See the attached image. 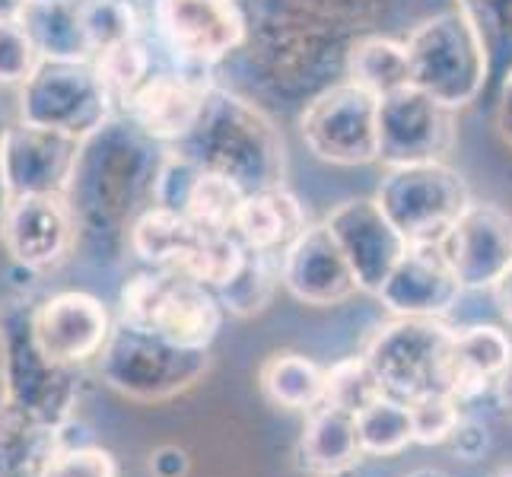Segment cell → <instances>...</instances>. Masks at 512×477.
I'll use <instances>...</instances> for the list:
<instances>
[{
	"label": "cell",
	"mask_w": 512,
	"mask_h": 477,
	"mask_svg": "<svg viewBox=\"0 0 512 477\" xmlns=\"http://www.w3.org/2000/svg\"><path fill=\"white\" fill-rule=\"evenodd\" d=\"M7 128V121H4V115H0V131H4Z\"/></svg>",
	"instance_id": "cell-39"
},
{
	"label": "cell",
	"mask_w": 512,
	"mask_h": 477,
	"mask_svg": "<svg viewBox=\"0 0 512 477\" xmlns=\"http://www.w3.org/2000/svg\"><path fill=\"white\" fill-rule=\"evenodd\" d=\"M490 290H493V299H497V306H500V315L512 325V261H509V268L493 280Z\"/></svg>",
	"instance_id": "cell-34"
},
{
	"label": "cell",
	"mask_w": 512,
	"mask_h": 477,
	"mask_svg": "<svg viewBox=\"0 0 512 477\" xmlns=\"http://www.w3.org/2000/svg\"><path fill=\"white\" fill-rule=\"evenodd\" d=\"M455 109H446L417 86L379 99V159L385 166L443 163L455 150Z\"/></svg>",
	"instance_id": "cell-10"
},
{
	"label": "cell",
	"mask_w": 512,
	"mask_h": 477,
	"mask_svg": "<svg viewBox=\"0 0 512 477\" xmlns=\"http://www.w3.org/2000/svg\"><path fill=\"white\" fill-rule=\"evenodd\" d=\"M90 64L96 70L102 90L109 93L115 112H121V109H125V102L131 99V93L150 77L153 55H150V48L140 42V35H137V39L118 42V45H109V48H99L96 55L90 58Z\"/></svg>",
	"instance_id": "cell-25"
},
{
	"label": "cell",
	"mask_w": 512,
	"mask_h": 477,
	"mask_svg": "<svg viewBox=\"0 0 512 477\" xmlns=\"http://www.w3.org/2000/svg\"><path fill=\"white\" fill-rule=\"evenodd\" d=\"M334 242L344 252L353 280L366 293H379L398 258L408 249L401 233L385 220L373 198H350L331 210L325 220Z\"/></svg>",
	"instance_id": "cell-15"
},
{
	"label": "cell",
	"mask_w": 512,
	"mask_h": 477,
	"mask_svg": "<svg viewBox=\"0 0 512 477\" xmlns=\"http://www.w3.org/2000/svg\"><path fill=\"white\" fill-rule=\"evenodd\" d=\"M309 226L306 207L284 185L249 191L236 214L233 236L252 252L280 255Z\"/></svg>",
	"instance_id": "cell-20"
},
{
	"label": "cell",
	"mask_w": 512,
	"mask_h": 477,
	"mask_svg": "<svg viewBox=\"0 0 512 477\" xmlns=\"http://www.w3.org/2000/svg\"><path fill=\"white\" fill-rule=\"evenodd\" d=\"M401 318H443L462 296V284L439 242H408L376 293Z\"/></svg>",
	"instance_id": "cell-17"
},
{
	"label": "cell",
	"mask_w": 512,
	"mask_h": 477,
	"mask_svg": "<svg viewBox=\"0 0 512 477\" xmlns=\"http://www.w3.org/2000/svg\"><path fill=\"white\" fill-rule=\"evenodd\" d=\"M23 4H26V0H0V23H7V20H20Z\"/></svg>",
	"instance_id": "cell-37"
},
{
	"label": "cell",
	"mask_w": 512,
	"mask_h": 477,
	"mask_svg": "<svg viewBox=\"0 0 512 477\" xmlns=\"http://www.w3.org/2000/svg\"><path fill=\"white\" fill-rule=\"evenodd\" d=\"M497 398H500V411L512 420V369L500 379V385H497Z\"/></svg>",
	"instance_id": "cell-36"
},
{
	"label": "cell",
	"mask_w": 512,
	"mask_h": 477,
	"mask_svg": "<svg viewBox=\"0 0 512 477\" xmlns=\"http://www.w3.org/2000/svg\"><path fill=\"white\" fill-rule=\"evenodd\" d=\"M121 325L179 350H207L220 331V299L198 280L153 268L121 290Z\"/></svg>",
	"instance_id": "cell-4"
},
{
	"label": "cell",
	"mask_w": 512,
	"mask_h": 477,
	"mask_svg": "<svg viewBox=\"0 0 512 477\" xmlns=\"http://www.w3.org/2000/svg\"><path fill=\"white\" fill-rule=\"evenodd\" d=\"M274 258L277 255L245 249L239 271L217 290L220 306H226L236 315H249V312L264 309V303H268L271 293H274L277 274H280V271H274Z\"/></svg>",
	"instance_id": "cell-28"
},
{
	"label": "cell",
	"mask_w": 512,
	"mask_h": 477,
	"mask_svg": "<svg viewBox=\"0 0 512 477\" xmlns=\"http://www.w3.org/2000/svg\"><path fill=\"white\" fill-rule=\"evenodd\" d=\"M446 443L452 446V452L462 458V462H478V458L487 452L490 439H487V427L471 417H462L455 423V430L449 433Z\"/></svg>",
	"instance_id": "cell-33"
},
{
	"label": "cell",
	"mask_w": 512,
	"mask_h": 477,
	"mask_svg": "<svg viewBox=\"0 0 512 477\" xmlns=\"http://www.w3.org/2000/svg\"><path fill=\"white\" fill-rule=\"evenodd\" d=\"M210 86L201 67L150 70L121 112L153 144H179L198 121Z\"/></svg>",
	"instance_id": "cell-13"
},
{
	"label": "cell",
	"mask_w": 512,
	"mask_h": 477,
	"mask_svg": "<svg viewBox=\"0 0 512 477\" xmlns=\"http://www.w3.org/2000/svg\"><path fill=\"white\" fill-rule=\"evenodd\" d=\"M42 55L35 48L32 35L26 32L23 20L0 23V83L4 86H23L32 70L39 67Z\"/></svg>",
	"instance_id": "cell-31"
},
{
	"label": "cell",
	"mask_w": 512,
	"mask_h": 477,
	"mask_svg": "<svg viewBox=\"0 0 512 477\" xmlns=\"http://www.w3.org/2000/svg\"><path fill=\"white\" fill-rule=\"evenodd\" d=\"M452 331L439 318H401L376 331L366 350L385 395L408 401L423 392H443V369Z\"/></svg>",
	"instance_id": "cell-8"
},
{
	"label": "cell",
	"mask_w": 512,
	"mask_h": 477,
	"mask_svg": "<svg viewBox=\"0 0 512 477\" xmlns=\"http://www.w3.org/2000/svg\"><path fill=\"white\" fill-rule=\"evenodd\" d=\"M20 20L42 58L90 61L93 48L80 23V0H26Z\"/></svg>",
	"instance_id": "cell-21"
},
{
	"label": "cell",
	"mask_w": 512,
	"mask_h": 477,
	"mask_svg": "<svg viewBox=\"0 0 512 477\" xmlns=\"http://www.w3.org/2000/svg\"><path fill=\"white\" fill-rule=\"evenodd\" d=\"M0 242L16 264L45 271L77 245V226L64 194H26L0 204Z\"/></svg>",
	"instance_id": "cell-12"
},
{
	"label": "cell",
	"mask_w": 512,
	"mask_h": 477,
	"mask_svg": "<svg viewBox=\"0 0 512 477\" xmlns=\"http://www.w3.org/2000/svg\"><path fill=\"white\" fill-rule=\"evenodd\" d=\"M411 64V86L446 109L474 102L487 80L484 35L468 10L439 13L404 42Z\"/></svg>",
	"instance_id": "cell-3"
},
{
	"label": "cell",
	"mask_w": 512,
	"mask_h": 477,
	"mask_svg": "<svg viewBox=\"0 0 512 477\" xmlns=\"http://www.w3.org/2000/svg\"><path fill=\"white\" fill-rule=\"evenodd\" d=\"M500 477H512V468H509V471H503V474H500Z\"/></svg>",
	"instance_id": "cell-40"
},
{
	"label": "cell",
	"mask_w": 512,
	"mask_h": 477,
	"mask_svg": "<svg viewBox=\"0 0 512 477\" xmlns=\"http://www.w3.org/2000/svg\"><path fill=\"white\" fill-rule=\"evenodd\" d=\"M373 201L404 242H439L471 204V191L446 163H408L388 166Z\"/></svg>",
	"instance_id": "cell-5"
},
{
	"label": "cell",
	"mask_w": 512,
	"mask_h": 477,
	"mask_svg": "<svg viewBox=\"0 0 512 477\" xmlns=\"http://www.w3.org/2000/svg\"><path fill=\"white\" fill-rule=\"evenodd\" d=\"M462 290L493 287L512 261V217L503 207L471 201L439 239Z\"/></svg>",
	"instance_id": "cell-14"
},
{
	"label": "cell",
	"mask_w": 512,
	"mask_h": 477,
	"mask_svg": "<svg viewBox=\"0 0 512 477\" xmlns=\"http://www.w3.org/2000/svg\"><path fill=\"white\" fill-rule=\"evenodd\" d=\"M80 23L93 55L99 48L137 39V10L128 0H80Z\"/></svg>",
	"instance_id": "cell-29"
},
{
	"label": "cell",
	"mask_w": 512,
	"mask_h": 477,
	"mask_svg": "<svg viewBox=\"0 0 512 477\" xmlns=\"http://www.w3.org/2000/svg\"><path fill=\"white\" fill-rule=\"evenodd\" d=\"M512 369V341L497 325H471L452 331L443 369V392L458 404L487 395Z\"/></svg>",
	"instance_id": "cell-19"
},
{
	"label": "cell",
	"mask_w": 512,
	"mask_h": 477,
	"mask_svg": "<svg viewBox=\"0 0 512 477\" xmlns=\"http://www.w3.org/2000/svg\"><path fill=\"white\" fill-rule=\"evenodd\" d=\"M115 115L90 61L42 58L20 86V121L67 137H90Z\"/></svg>",
	"instance_id": "cell-6"
},
{
	"label": "cell",
	"mask_w": 512,
	"mask_h": 477,
	"mask_svg": "<svg viewBox=\"0 0 512 477\" xmlns=\"http://www.w3.org/2000/svg\"><path fill=\"white\" fill-rule=\"evenodd\" d=\"M42 477H115V462L102 449H70L51 452Z\"/></svg>",
	"instance_id": "cell-32"
},
{
	"label": "cell",
	"mask_w": 512,
	"mask_h": 477,
	"mask_svg": "<svg viewBox=\"0 0 512 477\" xmlns=\"http://www.w3.org/2000/svg\"><path fill=\"white\" fill-rule=\"evenodd\" d=\"M408 477H446L443 471H430V468H423V471H414V474H408Z\"/></svg>",
	"instance_id": "cell-38"
},
{
	"label": "cell",
	"mask_w": 512,
	"mask_h": 477,
	"mask_svg": "<svg viewBox=\"0 0 512 477\" xmlns=\"http://www.w3.org/2000/svg\"><path fill=\"white\" fill-rule=\"evenodd\" d=\"M160 163L163 156L153 140L115 115L83 137L64 191L77 236L128 242L134 220L144 214L140 204L147 194L153 198Z\"/></svg>",
	"instance_id": "cell-1"
},
{
	"label": "cell",
	"mask_w": 512,
	"mask_h": 477,
	"mask_svg": "<svg viewBox=\"0 0 512 477\" xmlns=\"http://www.w3.org/2000/svg\"><path fill=\"white\" fill-rule=\"evenodd\" d=\"M80 140L26 121L0 131V204L26 194H64Z\"/></svg>",
	"instance_id": "cell-11"
},
{
	"label": "cell",
	"mask_w": 512,
	"mask_h": 477,
	"mask_svg": "<svg viewBox=\"0 0 512 477\" xmlns=\"http://www.w3.org/2000/svg\"><path fill=\"white\" fill-rule=\"evenodd\" d=\"M309 427L303 436V458L315 474L334 477L360 462V443L357 427H353V414L334 411L328 404H319L309 411Z\"/></svg>",
	"instance_id": "cell-23"
},
{
	"label": "cell",
	"mask_w": 512,
	"mask_h": 477,
	"mask_svg": "<svg viewBox=\"0 0 512 477\" xmlns=\"http://www.w3.org/2000/svg\"><path fill=\"white\" fill-rule=\"evenodd\" d=\"M280 277H284L290 293L309 306L344 303L347 296L360 290L344 252L338 249L325 223L306 226L287 245L284 255H280Z\"/></svg>",
	"instance_id": "cell-18"
},
{
	"label": "cell",
	"mask_w": 512,
	"mask_h": 477,
	"mask_svg": "<svg viewBox=\"0 0 512 477\" xmlns=\"http://www.w3.org/2000/svg\"><path fill=\"white\" fill-rule=\"evenodd\" d=\"M198 169L233 179L245 194L284 185V137L258 105L210 86L188 137L175 144Z\"/></svg>",
	"instance_id": "cell-2"
},
{
	"label": "cell",
	"mask_w": 512,
	"mask_h": 477,
	"mask_svg": "<svg viewBox=\"0 0 512 477\" xmlns=\"http://www.w3.org/2000/svg\"><path fill=\"white\" fill-rule=\"evenodd\" d=\"M411 417V433L414 443L420 446H439L446 443L449 433L455 430V423L462 420V404H458L449 392H423L404 401Z\"/></svg>",
	"instance_id": "cell-30"
},
{
	"label": "cell",
	"mask_w": 512,
	"mask_h": 477,
	"mask_svg": "<svg viewBox=\"0 0 512 477\" xmlns=\"http://www.w3.org/2000/svg\"><path fill=\"white\" fill-rule=\"evenodd\" d=\"M35 350L51 366H74L96 357L109 341V312L90 293H58L29 315Z\"/></svg>",
	"instance_id": "cell-16"
},
{
	"label": "cell",
	"mask_w": 512,
	"mask_h": 477,
	"mask_svg": "<svg viewBox=\"0 0 512 477\" xmlns=\"http://www.w3.org/2000/svg\"><path fill=\"white\" fill-rule=\"evenodd\" d=\"M344 74L353 86L373 93L376 99L401 90V86H411V64L404 42L382 39V35H366L347 48Z\"/></svg>",
	"instance_id": "cell-22"
},
{
	"label": "cell",
	"mask_w": 512,
	"mask_h": 477,
	"mask_svg": "<svg viewBox=\"0 0 512 477\" xmlns=\"http://www.w3.org/2000/svg\"><path fill=\"white\" fill-rule=\"evenodd\" d=\"M353 427H357L360 452L366 455H398L414 443L408 408L392 395H385L369 404V408L353 414Z\"/></svg>",
	"instance_id": "cell-26"
},
{
	"label": "cell",
	"mask_w": 512,
	"mask_h": 477,
	"mask_svg": "<svg viewBox=\"0 0 512 477\" xmlns=\"http://www.w3.org/2000/svg\"><path fill=\"white\" fill-rule=\"evenodd\" d=\"M156 32L185 67H214L249 39L242 0H156Z\"/></svg>",
	"instance_id": "cell-9"
},
{
	"label": "cell",
	"mask_w": 512,
	"mask_h": 477,
	"mask_svg": "<svg viewBox=\"0 0 512 477\" xmlns=\"http://www.w3.org/2000/svg\"><path fill=\"white\" fill-rule=\"evenodd\" d=\"M385 398V388L376 376V369L369 366L366 357H350L334 363L325 373V395L322 404L344 414H357L369 408L373 401Z\"/></svg>",
	"instance_id": "cell-27"
},
{
	"label": "cell",
	"mask_w": 512,
	"mask_h": 477,
	"mask_svg": "<svg viewBox=\"0 0 512 477\" xmlns=\"http://www.w3.org/2000/svg\"><path fill=\"white\" fill-rule=\"evenodd\" d=\"M306 147L334 166H366L379 159V99L350 80L325 86L299 115Z\"/></svg>",
	"instance_id": "cell-7"
},
{
	"label": "cell",
	"mask_w": 512,
	"mask_h": 477,
	"mask_svg": "<svg viewBox=\"0 0 512 477\" xmlns=\"http://www.w3.org/2000/svg\"><path fill=\"white\" fill-rule=\"evenodd\" d=\"M500 131H503V137L512 144V74H509L506 90H503V105H500Z\"/></svg>",
	"instance_id": "cell-35"
},
{
	"label": "cell",
	"mask_w": 512,
	"mask_h": 477,
	"mask_svg": "<svg viewBox=\"0 0 512 477\" xmlns=\"http://www.w3.org/2000/svg\"><path fill=\"white\" fill-rule=\"evenodd\" d=\"M261 388L290 411H315L325 395V373L299 353H274L261 369Z\"/></svg>",
	"instance_id": "cell-24"
}]
</instances>
